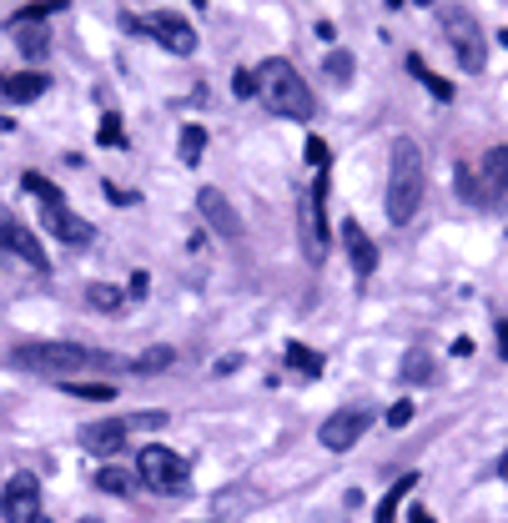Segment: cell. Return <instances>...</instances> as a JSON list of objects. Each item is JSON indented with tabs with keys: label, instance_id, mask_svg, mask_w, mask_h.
Instances as JSON below:
<instances>
[{
	"label": "cell",
	"instance_id": "f1b7e54d",
	"mask_svg": "<svg viewBox=\"0 0 508 523\" xmlns=\"http://www.w3.org/2000/svg\"><path fill=\"white\" fill-rule=\"evenodd\" d=\"M327 76L338 81H353V56H348V51H332V56H327Z\"/></svg>",
	"mask_w": 508,
	"mask_h": 523
},
{
	"label": "cell",
	"instance_id": "8fae6325",
	"mask_svg": "<svg viewBox=\"0 0 508 523\" xmlns=\"http://www.w3.org/2000/svg\"><path fill=\"white\" fill-rule=\"evenodd\" d=\"M197 207H201V216H207V227L216 231V237H227V242H237L242 237V222H237V207H231L216 186H201L197 191Z\"/></svg>",
	"mask_w": 508,
	"mask_h": 523
},
{
	"label": "cell",
	"instance_id": "7a4b0ae2",
	"mask_svg": "<svg viewBox=\"0 0 508 523\" xmlns=\"http://www.w3.org/2000/svg\"><path fill=\"white\" fill-rule=\"evenodd\" d=\"M387 222L402 227V222H413L418 207H423V152H418L413 137H398L393 141V156H387Z\"/></svg>",
	"mask_w": 508,
	"mask_h": 523
},
{
	"label": "cell",
	"instance_id": "603a6c76",
	"mask_svg": "<svg viewBox=\"0 0 508 523\" xmlns=\"http://www.w3.org/2000/svg\"><path fill=\"white\" fill-rule=\"evenodd\" d=\"M86 302H91L96 312H121L126 308L121 287H111V282H91V287H86Z\"/></svg>",
	"mask_w": 508,
	"mask_h": 523
},
{
	"label": "cell",
	"instance_id": "8992f818",
	"mask_svg": "<svg viewBox=\"0 0 508 523\" xmlns=\"http://www.w3.org/2000/svg\"><path fill=\"white\" fill-rule=\"evenodd\" d=\"M443 35L453 41V51H458V66L463 71H483V61H488V46H483V26H478L463 5H448L443 11Z\"/></svg>",
	"mask_w": 508,
	"mask_h": 523
},
{
	"label": "cell",
	"instance_id": "5b68a950",
	"mask_svg": "<svg viewBox=\"0 0 508 523\" xmlns=\"http://www.w3.org/2000/svg\"><path fill=\"white\" fill-rule=\"evenodd\" d=\"M137 478L152 493H182L186 483H191V468H186L182 453L152 443V448H141V453H137Z\"/></svg>",
	"mask_w": 508,
	"mask_h": 523
},
{
	"label": "cell",
	"instance_id": "7402d4cb",
	"mask_svg": "<svg viewBox=\"0 0 508 523\" xmlns=\"http://www.w3.org/2000/svg\"><path fill=\"white\" fill-rule=\"evenodd\" d=\"M287 368L302 372V378H323V353H312L302 342H287Z\"/></svg>",
	"mask_w": 508,
	"mask_h": 523
},
{
	"label": "cell",
	"instance_id": "1f68e13d",
	"mask_svg": "<svg viewBox=\"0 0 508 523\" xmlns=\"http://www.w3.org/2000/svg\"><path fill=\"white\" fill-rule=\"evenodd\" d=\"M231 91L242 96V101L246 96H257V71H237V76H231Z\"/></svg>",
	"mask_w": 508,
	"mask_h": 523
},
{
	"label": "cell",
	"instance_id": "52a82bcc",
	"mask_svg": "<svg viewBox=\"0 0 508 523\" xmlns=\"http://www.w3.org/2000/svg\"><path fill=\"white\" fill-rule=\"evenodd\" d=\"M0 519L5 523H31L41 519V478L35 473H11L0 488Z\"/></svg>",
	"mask_w": 508,
	"mask_h": 523
},
{
	"label": "cell",
	"instance_id": "7bdbcfd3",
	"mask_svg": "<svg viewBox=\"0 0 508 523\" xmlns=\"http://www.w3.org/2000/svg\"><path fill=\"white\" fill-rule=\"evenodd\" d=\"M504 473H508V458H504Z\"/></svg>",
	"mask_w": 508,
	"mask_h": 523
},
{
	"label": "cell",
	"instance_id": "d6a6232c",
	"mask_svg": "<svg viewBox=\"0 0 508 523\" xmlns=\"http://www.w3.org/2000/svg\"><path fill=\"white\" fill-rule=\"evenodd\" d=\"M167 423V413H131L126 418V428H161Z\"/></svg>",
	"mask_w": 508,
	"mask_h": 523
},
{
	"label": "cell",
	"instance_id": "9c48e42d",
	"mask_svg": "<svg viewBox=\"0 0 508 523\" xmlns=\"http://www.w3.org/2000/svg\"><path fill=\"white\" fill-rule=\"evenodd\" d=\"M368 423H372V418L363 413V408H342V413H332L323 428H317V443H323L327 453H348V448L368 433Z\"/></svg>",
	"mask_w": 508,
	"mask_h": 523
},
{
	"label": "cell",
	"instance_id": "d6986e66",
	"mask_svg": "<svg viewBox=\"0 0 508 523\" xmlns=\"http://www.w3.org/2000/svg\"><path fill=\"white\" fill-rule=\"evenodd\" d=\"M11 35H16V46H20L26 61H41V56L51 51V31H46V26H20V31H11Z\"/></svg>",
	"mask_w": 508,
	"mask_h": 523
},
{
	"label": "cell",
	"instance_id": "f35d334b",
	"mask_svg": "<svg viewBox=\"0 0 508 523\" xmlns=\"http://www.w3.org/2000/svg\"><path fill=\"white\" fill-rule=\"evenodd\" d=\"M81 523H101V519H81Z\"/></svg>",
	"mask_w": 508,
	"mask_h": 523
},
{
	"label": "cell",
	"instance_id": "ffe728a7",
	"mask_svg": "<svg viewBox=\"0 0 508 523\" xmlns=\"http://www.w3.org/2000/svg\"><path fill=\"white\" fill-rule=\"evenodd\" d=\"M413 483H418V473H402L398 483L387 488V498L378 503V519H372V523H398V503L408 498V493H413Z\"/></svg>",
	"mask_w": 508,
	"mask_h": 523
},
{
	"label": "cell",
	"instance_id": "ee69618b",
	"mask_svg": "<svg viewBox=\"0 0 508 523\" xmlns=\"http://www.w3.org/2000/svg\"><path fill=\"white\" fill-rule=\"evenodd\" d=\"M0 126H5V121H0Z\"/></svg>",
	"mask_w": 508,
	"mask_h": 523
},
{
	"label": "cell",
	"instance_id": "ba28073f",
	"mask_svg": "<svg viewBox=\"0 0 508 523\" xmlns=\"http://www.w3.org/2000/svg\"><path fill=\"white\" fill-rule=\"evenodd\" d=\"M323 207H327V171H317L312 191L302 197V246L312 262H323L327 252V227H323Z\"/></svg>",
	"mask_w": 508,
	"mask_h": 523
},
{
	"label": "cell",
	"instance_id": "4fadbf2b",
	"mask_svg": "<svg viewBox=\"0 0 508 523\" xmlns=\"http://www.w3.org/2000/svg\"><path fill=\"white\" fill-rule=\"evenodd\" d=\"M0 246H5V252H16L31 272H46V267H51V262H46V246L35 242V231L26 227V222H0Z\"/></svg>",
	"mask_w": 508,
	"mask_h": 523
},
{
	"label": "cell",
	"instance_id": "5bb4252c",
	"mask_svg": "<svg viewBox=\"0 0 508 523\" xmlns=\"http://www.w3.org/2000/svg\"><path fill=\"white\" fill-rule=\"evenodd\" d=\"M342 246H348V262H353L357 277H372V272H378V242L363 231V222H342Z\"/></svg>",
	"mask_w": 508,
	"mask_h": 523
},
{
	"label": "cell",
	"instance_id": "d590c367",
	"mask_svg": "<svg viewBox=\"0 0 508 523\" xmlns=\"http://www.w3.org/2000/svg\"><path fill=\"white\" fill-rule=\"evenodd\" d=\"M498 353L508 357V323H498Z\"/></svg>",
	"mask_w": 508,
	"mask_h": 523
},
{
	"label": "cell",
	"instance_id": "836d02e7",
	"mask_svg": "<svg viewBox=\"0 0 508 523\" xmlns=\"http://www.w3.org/2000/svg\"><path fill=\"white\" fill-rule=\"evenodd\" d=\"M146 287H152V282H146V272H137V277H131V287H126V297H146Z\"/></svg>",
	"mask_w": 508,
	"mask_h": 523
},
{
	"label": "cell",
	"instance_id": "277c9868",
	"mask_svg": "<svg viewBox=\"0 0 508 523\" xmlns=\"http://www.w3.org/2000/svg\"><path fill=\"white\" fill-rule=\"evenodd\" d=\"M20 186L41 201V222H46V231L56 237V242H66V246H86L91 242V222H81V216L66 207V197H61V186L56 182H46L41 171H26Z\"/></svg>",
	"mask_w": 508,
	"mask_h": 523
},
{
	"label": "cell",
	"instance_id": "b9f144b4",
	"mask_svg": "<svg viewBox=\"0 0 508 523\" xmlns=\"http://www.w3.org/2000/svg\"><path fill=\"white\" fill-rule=\"evenodd\" d=\"M504 46H508V31H504Z\"/></svg>",
	"mask_w": 508,
	"mask_h": 523
},
{
	"label": "cell",
	"instance_id": "30bf717a",
	"mask_svg": "<svg viewBox=\"0 0 508 523\" xmlns=\"http://www.w3.org/2000/svg\"><path fill=\"white\" fill-rule=\"evenodd\" d=\"M141 31H152L171 56H191L197 51V31H191V20H182L176 11H156V16L141 20Z\"/></svg>",
	"mask_w": 508,
	"mask_h": 523
},
{
	"label": "cell",
	"instance_id": "4316f807",
	"mask_svg": "<svg viewBox=\"0 0 508 523\" xmlns=\"http://www.w3.org/2000/svg\"><path fill=\"white\" fill-rule=\"evenodd\" d=\"M201 152H207V131H201V126H186L182 131V161L186 167H197Z\"/></svg>",
	"mask_w": 508,
	"mask_h": 523
},
{
	"label": "cell",
	"instance_id": "ab89813d",
	"mask_svg": "<svg viewBox=\"0 0 508 523\" xmlns=\"http://www.w3.org/2000/svg\"><path fill=\"white\" fill-rule=\"evenodd\" d=\"M31 523H51V519H31Z\"/></svg>",
	"mask_w": 508,
	"mask_h": 523
},
{
	"label": "cell",
	"instance_id": "83f0119b",
	"mask_svg": "<svg viewBox=\"0 0 508 523\" xmlns=\"http://www.w3.org/2000/svg\"><path fill=\"white\" fill-rule=\"evenodd\" d=\"M161 368H171V347H152V353L131 357V372H161Z\"/></svg>",
	"mask_w": 508,
	"mask_h": 523
},
{
	"label": "cell",
	"instance_id": "8d00e7d4",
	"mask_svg": "<svg viewBox=\"0 0 508 523\" xmlns=\"http://www.w3.org/2000/svg\"><path fill=\"white\" fill-rule=\"evenodd\" d=\"M312 523H342V519H312Z\"/></svg>",
	"mask_w": 508,
	"mask_h": 523
},
{
	"label": "cell",
	"instance_id": "f546056e",
	"mask_svg": "<svg viewBox=\"0 0 508 523\" xmlns=\"http://www.w3.org/2000/svg\"><path fill=\"white\" fill-rule=\"evenodd\" d=\"M302 156H308V167L327 171V141H323V137H308V146H302Z\"/></svg>",
	"mask_w": 508,
	"mask_h": 523
},
{
	"label": "cell",
	"instance_id": "ac0fdd59",
	"mask_svg": "<svg viewBox=\"0 0 508 523\" xmlns=\"http://www.w3.org/2000/svg\"><path fill=\"white\" fill-rule=\"evenodd\" d=\"M141 478L126 473V468H116V463H106V468H96V488L101 493H116V498H126V493L137 488Z\"/></svg>",
	"mask_w": 508,
	"mask_h": 523
},
{
	"label": "cell",
	"instance_id": "4dcf8cb0",
	"mask_svg": "<svg viewBox=\"0 0 508 523\" xmlns=\"http://www.w3.org/2000/svg\"><path fill=\"white\" fill-rule=\"evenodd\" d=\"M408 423H413V402L402 398V402H393V408H387V428H408Z\"/></svg>",
	"mask_w": 508,
	"mask_h": 523
},
{
	"label": "cell",
	"instance_id": "74e56055",
	"mask_svg": "<svg viewBox=\"0 0 508 523\" xmlns=\"http://www.w3.org/2000/svg\"><path fill=\"white\" fill-rule=\"evenodd\" d=\"M0 96H5V76H0Z\"/></svg>",
	"mask_w": 508,
	"mask_h": 523
},
{
	"label": "cell",
	"instance_id": "44dd1931",
	"mask_svg": "<svg viewBox=\"0 0 508 523\" xmlns=\"http://www.w3.org/2000/svg\"><path fill=\"white\" fill-rule=\"evenodd\" d=\"M402 383H433V353L428 347H408V353H402Z\"/></svg>",
	"mask_w": 508,
	"mask_h": 523
},
{
	"label": "cell",
	"instance_id": "d4e9b609",
	"mask_svg": "<svg viewBox=\"0 0 508 523\" xmlns=\"http://www.w3.org/2000/svg\"><path fill=\"white\" fill-rule=\"evenodd\" d=\"M96 141H101V146H111V152H116V146H126V126H121V116H116V111H106V116H101Z\"/></svg>",
	"mask_w": 508,
	"mask_h": 523
},
{
	"label": "cell",
	"instance_id": "9a60e30c",
	"mask_svg": "<svg viewBox=\"0 0 508 523\" xmlns=\"http://www.w3.org/2000/svg\"><path fill=\"white\" fill-rule=\"evenodd\" d=\"M46 91H51V76H46V71H16V76H5V101H16V106L41 101Z\"/></svg>",
	"mask_w": 508,
	"mask_h": 523
},
{
	"label": "cell",
	"instance_id": "cb8c5ba5",
	"mask_svg": "<svg viewBox=\"0 0 508 523\" xmlns=\"http://www.w3.org/2000/svg\"><path fill=\"white\" fill-rule=\"evenodd\" d=\"M408 71H413V76L423 81V86H428V91L438 96V101H453V86H448L443 76H433L428 66H423V56H408Z\"/></svg>",
	"mask_w": 508,
	"mask_h": 523
},
{
	"label": "cell",
	"instance_id": "e575fe53",
	"mask_svg": "<svg viewBox=\"0 0 508 523\" xmlns=\"http://www.w3.org/2000/svg\"><path fill=\"white\" fill-rule=\"evenodd\" d=\"M408 523H438V519H433L423 503H413V508H408Z\"/></svg>",
	"mask_w": 508,
	"mask_h": 523
},
{
	"label": "cell",
	"instance_id": "484cf974",
	"mask_svg": "<svg viewBox=\"0 0 508 523\" xmlns=\"http://www.w3.org/2000/svg\"><path fill=\"white\" fill-rule=\"evenodd\" d=\"M71 398H91V402H111L116 398V383H61Z\"/></svg>",
	"mask_w": 508,
	"mask_h": 523
},
{
	"label": "cell",
	"instance_id": "7c38bea8",
	"mask_svg": "<svg viewBox=\"0 0 508 523\" xmlns=\"http://www.w3.org/2000/svg\"><path fill=\"white\" fill-rule=\"evenodd\" d=\"M126 418H101V423H86L81 428V448L86 453H96V458H116L126 448Z\"/></svg>",
	"mask_w": 508,
	"mask_h": 523
},
{
	"label": "cell",
	"instance_id": "60d3db41",
	"mask_svg": "<svg viewBox=\"0 0 508 523\" xmlns=\"http://www.w3.org/2000/svg\"><path fill=\"white\" fill-rule=\"evenodd\" d=\"M191 5H207V0H191Z\"/></svg>",
	"mask_w": 508,
	"mask_h": 523
},
{
	"label": "cell",
	"instance_id": "3957f363",
	"mask_svg": "<svg viewBox=\"0 0 508 523\" xmlns=\"http://www.w3.org/2000/svg\"><path fill=\"white\" fill-rule=\"evenodd\" d=\"M257 96L267 101V111H277L287 121H312V111H317L308 81L297 76L293 61H262V71H257Z\"/></svg>",
	"mask_w": 508,
	"mask_h": 523
},
{
	"label": "cell",
	"instance_id": "e0dca14e",
	"mask_svg": "<svg viewBox=\"0 0 508 523\" xmlns=\"http://www.w3.org/2000/svg\"><path fill=\"white\" fill-rule=\"evenodd\" d=\"M71 0H31V5H20L16 16L5 20V31H20V26H46V16H61Z\"/></svg>",
	"mask_w": 508,
	"mask_h": 523
},
{
	"label": "cell",
	"instance_id": "2e32d148",
	"mask_svg": "<svg viewBox=\"0 0 508 523\" xmlns=\"http://www.w3.org/2000/svg\"><path fill=\"white\" fill-rule=\"evenodd\" d=\"M483 197L508 201V146H493L483 156Z\"/></svg>",
	"mask_w": 508,
	"mask_h": 523
},
{
	"label": "cell",
	"instance_id": "6da1fadb",
	"mask_svg": "<svg viewBox=\"0 0 508 523\" xmlns=\"http://www.w3.org/2000/svg\"><path fill=\"white\" fill-rule=\"evenodd\" d=\"M11 363L26 372H41V378H76L81 368H106V372H121L131 368L126 357H111V353H96V347H81V342H61V338H35V342H20Z\"/></svg>",
	"mask_w": 508,
	"mask_h": 523
}]
</instances>
